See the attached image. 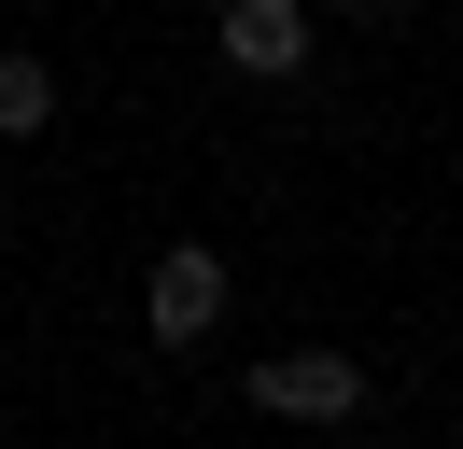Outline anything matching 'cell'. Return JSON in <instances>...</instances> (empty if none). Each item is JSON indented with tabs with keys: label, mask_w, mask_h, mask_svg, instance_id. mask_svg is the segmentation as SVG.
Instances as JSON below:
<instances>
[{
	"label": "cell",
	"mask_w": 463,
	"mask_h": 449,
	"mask_svg": "<svg viewBox=\"0 0 463 449\" xmlns=\"http://www.w3.org/2000/svg\"><path fill=\"white\" fill-rule=\"evenodd\" d=\"M253 407H267V421H309V435H337V421L379 407V365H365V351H253Z\"/></svg>",
	"instance_id": "cell-1"
},
{
	"label": "cell",
	"mask_w": 463,
	"mask_h": 449,
	"mask_svg": "<svg viewBox=\"0 0 463 449\" xmlns=\"http://www.w3.org/2000/svg\"><path fill=\"white\" fill-rule=\"evenodd\" d=\"M225 295H239L225 253H211V239H169L141 267V337H155V351H211V337H225Z\"/></svg>",
	"instance_id": "cell-2"
},
{
	"label": "cell",
	"mask_w": 463,
	"mask_h": 449,
	"mask_svg": "<svg viewBox=\"0 0 463 449\" xmlns=\"http://www.w3.org/2000/svg\"><path fill=\"white\" fill-rule=\"evenodd\" d=\"M211 43H225V71H239V84H309L323 14H309V0H225V14H211Z\"/></svg>",
	"instance_id": "cell-3"
},
{
	"label": "cell",
	"mask_w": 463,
	"mask_h": 449,
	"mask_svg": "<svg viewBox=\"0 0 463 449\" xmlns=\"http://www.w3.org/2000/svg\"><path fill=\"white\" fill-rule=\"evenodd\" d=\"M57 99H71V84H57V56L0 43V140H43V127H57Z\"/></svg>",
	"instance_id": "cell-4"
},
{
	"label": "cell",
	"mask_w": 463,
	"mask_h": 449,
	"mask_svg": "<svg viewBox=\"0 0 463 449\" xmlns=\"http://www.w3.org/2000/svg\"><path fill=\"white\" fill-rule=\"evenodd\" d=\"M309 14H365V28H393V14H407V0H309Z\"/></svg>",
	"instance_id": "cell-5"
}]
</instances>
